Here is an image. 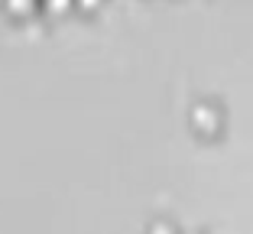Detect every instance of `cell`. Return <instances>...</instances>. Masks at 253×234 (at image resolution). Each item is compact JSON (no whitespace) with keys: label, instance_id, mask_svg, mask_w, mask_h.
Returning a JSON list of instances; mask_svg holds the SVG:
<instances>
[{"label":"cell","instance_id":"cell-1","mask_svg":"<svg viewBox=\"0 0 253 234\" xmlns=\"http://www.w3.org/2000/svg\"><path fill=\"white\" fill-rule=\"evenodd\" d=\"M7 3H10L13 10H30V7H33V0H7Z\"/></svg>","mask_w":253,"mask_h":234},{"label":"cell","instance_id":"cell-2","mask_svg":"<svg viewBox=\"0 0 253 234\" xmlns=\"http://www.w3.org/2000/svg\"><path fill=\"white\" fill-rule=\"evenodd\" d=\"M153 234H172V225H166V221H156V225H153Z\"/></svg>","mask_w":253,"mask_h":234},{"label":"cell","instance_id":"cell-3","mask_svg":"<svg viewBox=\"0 0 253 234\" xmlns=\"http://www.w3.org/2000/svg\"><path fill=\"white\" fill-rule=\"evenodd\" d=\"M65 3H68V0H45V7H49V10H62Z\"/></svg>","mask_w":253,"mask_h":234},{"label":"cell","instance_id":"cell-4","mask_svg":"<svg viewBox=\"0 0 253 234\" xmlns=\"http://www.w3.org/2000/svg\"><path fill=\"white\" fill-rule=\"evenodd\" d=\"M82 3H84V7H94V3H97V0H82Z\"/></svg>","mask_w":253,"mask_h":234}]
</instances>
